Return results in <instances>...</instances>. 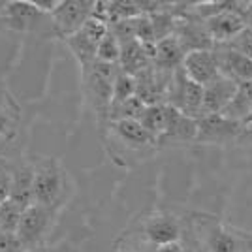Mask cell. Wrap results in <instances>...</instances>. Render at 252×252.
Instances as JSON below:
<instances>
[{
	"label": "cell",
	"instance_id": "1",
	"mask_svg": "<svg viewBox=\"0 0 252 252\" xmlns=\"http://www.w3.org/2000/svg\"><path fill=\"white\" fill-rule=\"evenodd\" d=\"M66 175L57 158H40L32 166V203L55 209L63 198Z\"/></svg>",
	"mask_w": 252,
	"mask_h": 252
},
{
	"label": "cell",
	"instance_id": "2",
	"mask_svg": "<svg viewBox=\"0 0 252 252\" xmlns=\"http://www.w3.org/2000/svg\"><path fill=\"white\" fill-rule=\"evenodd\" d=\"M117 72H119L117 64H105L98 61L81 70L85 96L102 121L104 119L107 121V111L111 105V91H113Z\"/></svg>",
	"mask_w": 252,
	"mask_h": 252
},
{
	"label": "cell",
	"instance_id": "3",
	"mask_svg": "<svg viewBox=\"0 0 252 252\" xmlns=\"http://www.w3.org/2000/svg\"><path fill=\"white\" fill-rule=\"evenodd\" d=\"M201 100H203V87L190 81L189 77L183 74V70L177 68L171 74L166 104L179 109L183 115L198 119L201 115Z\"/></svg>",
	"mask_w": 252,
	"mask_h": 252
},
{
	"label": "cell",
	"instance_id": "4",
	"mask_svg": "<svg viewBox=\"0 0 252 252\" xmlns=\"http://www.w3.org/2000/svg\"><path fill=\"white\" fill-rule=\"evenodd\" d=\"M94 0H61L59 6L47 15L53 31L61 38H70L79 31L93 15Z\"/></svg>",
	"mask_w": 252,
	"mask_h": 252
},
{
	"label": "cell",
	"instance_id": "5",
	"mask_svg": "<svg viewBox=\"0 0 252 252\" xmlns=\"http://www.w3.org/2000/svg\"><path fill=\"white\" fill-rule=\"evenodd\" d=\"M53 211L38 203H31L21 213V219L15 230V237L19 239L25 251L36 249V245L42 241V237L47 233L53 220Z\"/></svg>",
	"mask_w": 252,
	"mask_h": 252
},
{
	"label": "cell",
	"instance_id": "6",
	"mask_svg": "<svg viewBox=\"0 0 252 252\" xmlns=\"http://www.w3.org/2000/svg\"><path fill=\"white\" fill-rule=\"evenodd\" d=\"M105 32H107V25L91 17L75 34L64 40L66 45L70 47V51L74 53V57L77 59L81 70L96 61V49H98L100 40L105 36Z\"/></svg>",
	"mask_w": 252,
	"mask_h": 252
},
{
	"label": "cell",
	"instance_id": "7",
	"mask_svg": "<svg viewBox=\"0 0 252 252\" xmlns=\"http://www.w3.org/2000/svg\"><path fill=\"white\" fill-rule=\"evenodd\" d=\"M245 130L241 123H233L224 119L220 113L217 115H200L196 119V143L203 145H224L231 143L241 136Z\"/></svg>",
	"mask_w": 252,
	"mask_h": 252
},
{
	"label": "cell",
	"instance_id": "8",
	"mask_svg": "<svg viewBox=\"0 0 252 252\" xmlns=\"http://www.w3.org/2000/svg\"><path fill=\"white\" fill-rule=\"evenodd\" d=\"M42 17L43 13L31 0H11V2L0 4V23L11 31H32Z\"/></svg>",
	"mask_w": 252,
	"mask_h": 252
},
{
	"label": "cell",
	"instance_id": "9",
	"mask_svg": "<svg viewBox=\"0 0 252 252\" xmlns=\"http://www.w3.org/2000/svg\"><path fill=\"white\" fill-rule=\"evenodd\" d=\"M213 53H215L220 75L228 77L235 83L252 81V61L243 57L241 53L230 49L226 43H215Z\"/></svg>",
	"mask_w": 252,
	"mask_h": 252
},
{
	"label": "cell",
	"instance_id": "10",
	"mask_svg": "<svg viewBox=\"0 0 252 252\" xmlns=\"http://www.w3.org/2000/svg\"><path fill=\"white\" fill-rule=\"evenodd\" d=\"M107 125H109V134L130 151L158 149L157 139L137 121H115V123H107Z\"/></svg>",
	"mask_w": 252,
	"mask_h": 252
},
{
	"label": "cell",
	"instance_id": "11",
	"mask_svg": "<svg viewBox=\"0 0 252 252\" xmlns=\"http://www.w3.org/2000/svg\"><path fill=\"white\" fill-rule=\"evenodd\" d=\"M181 70L190 81L198 83L200 87L207 85L219 75V66H217L213 49L187 53L183 59V64H181Z\"/></svg>",
	"mask_w": 252,
	"mask_h": 252
},
{
	"label": "cell",
	"instance_id": "12",
	"mask_svg": "<svg viewBox=\"0 0 252 252\" xmlns=\"http://www.w3.org/2000/svg\"><path fill=\"white\" fill-rule=\"evenodd\" d=\"M143 233L149 243H153L155 247H162V245L181 241L183 228H181L177 217H173L169 213H158L145 220Z\"/></svg>",
	"mask_w": 252,
	"mask_h": 252
},
{
	"label": "cell",
	"instance_id": "13",
	"mask_svg": "<svg viewBox=\"0 0 252 252\" xmlns=\"http://www.w3.org/2000/svg\"><path fill=\"white\" fill-rule=\"evenodd\" d=\"M164 111H166V128L162 137L158 139V147L169 141H181V143L196 141V119L183 115L179 109L168 104H164Z\"/></svg>",
	"mask_w": 252,
	"mask_h": 252
},
{
	"label": "cell",
	"instance_id": "14",
	"mask_svg": "<svg viewBox=\"0 0 252 252\" xmlns=\"http://www.w3.org/2000/svg\"><path fill=\"white\" fill-rule=\"evenodd\" d=\"M205 29L213 43H228L245 29V21L233 10V2H231L230 8L219 11L217 15H213L205 21Z\"/></svg>",
	"mask_w": 252,
	"mask_h": 252
},
{
	"label": "cell",
	"instance_id": "15",
	"mask_svg": "<svg viewBox=\"0 0 252 252\" xmlns=\"http://www.w3.org/2000/svg\"><path fill=\"white\" fill-rule=\"evenodd\" d=\"M237 83L224 75H217L213 81L203 85V100H201V115H217L228 105L235 93Z\"/></svg>",
	"mask_w": 252,
	"mask_h": 252
},
{
	"label": "cell",
	"instance_id": "16",
	"mask_svg": "<svg viewBox=\"0 0 252 252\" xmlns=\"http://www.w3.org/2000/svg\"><path fill=\"white\" fill-rule=\"evenodd\" d=\"M185 55H187V53L183 51V47H181V43L177 42V38H175V36H168V38L157 42V51H155L153 68H157L160 72L173 74L177 68H181Z\"/></svg>",
	"mask_w": 252,
	"mask_h": 252
},
{
	"label": "cell",
	"instance_id": "17",
	"mask_svg": "<svg viewBox=\"0 0 252 252\" xmlns=\"http://www.w3.org/2000/svg\"><path fill=\"white\" fill-rule=\"evenodd\" d=\"M119 70L130 75H137L139 72H143L145 68L153 66V63L149 61V57L145 55L143 45L137 40H130L126 43H121V57H119Z\"/></svg>",
	"mask_w": 252,
	"mask_h": 252
},
{
	"label": "cell",
	"instance_id": "18",
	"mask_svg": "<svg viewBox=\"0 0 252 252\" xmlns=\"http://www.w3.org/2000/svg\"><path fill=\"white\" fill-rule=\"evenodd\" d=\"M249 113H252V81H243L237 83L235 93L220 115L233 123H241Z\"/></svg>",
	"mask_w": 252,
	"mask_h": 252
},
{
	"label": "cell",
	"instance_id": "19",
	"mask_svg": "<svg viewBox=\"0 0 252 252\" xmlns=\"http://www.w3.org/2000/svg\"><path fill=\"white\" fill-rule=\"evenodd\" d=\"M243 239L230 228L224 226H215L207 233V252H243Z\"/></svg>",
	"mask_w": 252,
	"mask_h": 252
},
{
	"label": "cell",
	"instance_id": "20",
	"mask_svg": "<svg viewBox=\"0 0 252 252\" xmlns=\"http://www.w3.org/2000/svg\"><path fill=\"white\" fill-rule=\"evenodd\" d=\"M8 200L17 203L21 209L29 207L32 203V166H25V168L13 171Z\"/></svg>",
	"mask_w": 252,
	"mask_h": 252
},
{
	"label": "cell",
	"instance_id": "21",
	"mask_svg": "<svg viewBox=\"0 0 252 252\" xmlns=\"http://www.w3.org/2000/svg\"><path fill=\"white\" fill-rule=\"evenodd\" d=\"M137 123L147 130L151 136L157 139L162 137L164 128H166V111H164V104H155V105H145L143 113L139 115Z\"/></svg>",
	"mask_w": 252,
	"mask_h": 252
},
{
	"label": "cell",
	"instance_id": "22",
	"mask_svg": "<svg viewBox=\"0 0 252 252\" xmlns=\"http://www.w3.org/2000/svg\"><path fill=\"white\" fill-rule=\"evenodd\" d=\"M145 109V104L137 98V96H132L121 104H115L109 107L107 111V123H115V121H137L139 115L143 113Z\"/></svg>",
	"mask_w": 252,
	"mask_h": 252
},
{
	"label": "cell",
	"instance_id": "23",
	"mask_svg": "<svg viewBox=\"0 0 252 252\" xmlns=\"http://www.w3.org/2000/svg\"><path fill=\"white\" fill-rule=\"evenodd\" d=\"M132 96H136V77L119 70L115 75V81H113V91H111V105L121 104Z\"/></svg>",
	"mask_w": 252,
	"mask_h": 252
},
{
	"label": "cell",
	"instance_id": "24",
	"mask_svg": "<svg viewBox=\"0 0 252 252\" xmlns=\"http://www.w3.org/2000/svg\"><path fill=\"white\" fill-rule=\"evenodd\" d=\"M119 57H121V43L117 42V38L107 31L105 36L98 43L96 49V61L105 64H119Z\"/></svg>",
	"mask_w": 252,
	"mask_h": 252
},
{
	"label": "cell",
	"instance_id": "25",
	"mask_svg": "<svg viewBox=\"0 0 252 252\" xmlns=\"http://www.w3.org/2000/svg\"><path fill=\"white\" fill-rule=\"evenodd\" d=\"M21 213L23 209L17 203H13L11 200L2 201L0 203V233H15Z\"/></svg>",
	"mask_w": 252,
	"mask_h": 252
},
{
	"label": "cell",
	"instance_id": "26",
	"mask_svg": "<svg viewBox=\"0 0 252 252\" xmlns=\"http://www.w3.org/2000/svg\"><path fill=\"white\" fill-rule=\"evenodd\" d=\"M17 107L10 98H0V137L10 134L11 126L17 123Z\"/></svg>",
	"mask_w": 252,
	"mask_h": 252
},
{
	"label": "cell",
	"instance_id": "27",
	"mask_svg": "<svg viewBox=\"0 0 252 252\" xmlns=\"http://www.w3.org/2000/svg\"><path fill=\"white\" fill-rule=\"evenodd\" d=\"M226 45L230 49H233V51L241 53L243 57H247L249 61H252V31H249L247 27L235 38H231Z\"/></svg>",
	"mask_w": 252,
	"mask_h": 252
},
{
	"label": "cell",
	"instance_id": "28",
	"mask_svg": "<svg viewBox=\"0 0 252 252\" xmlns=\"http://www.w3.org/2000/svg\"><path fill=\"white\" fill-rule=\"evenodd\" d=\"M11 177H13V171L6 164H0V203L10 198Z\"/></svg>",
	"mask_w": 252,
	"mask_h": 252
},
{
	"label": "cell",
	"instance_id": "29",
	"mask_svg": "<svg viewBox=\"0 0 252 252\" xmlns=\"http://www.w3.org/2000/svg\"><path fill=\"white\" fill-rule=\"evenodd\" d=\"M0 252H25L15 233H0Z\"/></svg>",
	"mask_w": 252,
	"mask_h": 252
},
{
	"label": "cell",
	"instance_id": "30",
	"mask_svg": "<svg viewBox=\"0 0 252 252\" xmlns=\"http://www.w3.org/2000/svg\"><path fill=\"white\" fill-rule=\"evenodd\" d=\"M155 252H190V251H189V247L183 245V241H177V243H169V245L157 247Z\"/></svg>",
	"mask_w": 252,
	"mask_h": 252
},
{
	"label": "cell",
	"instance_id": "31",
	"mask_svg": "<svg viewBox=\"0 0 252 252\" xmlns=\"http://www.w3.org/2000/svg\"><path fill=\"white\" fill-rule=\"evenodd\" d=\"M241 126L245 128V130H252V113H249V115L243 119Z\"/></svg>",
	"mask_w": 252,
	"mask_h": 252
},
{
	"label": "cell",
	"instance_id": "32",
	"mask_svg": "<svg viewBox=\"0 0 252 252\" xmlns=\"http://www.w3.org/2000/svg\"><path fill=\"white\" fill-rule=\"evenodd\" d=\"M25 252H42V251H40V249L36 247V249H29V251H25Z\"/></svg>",
	"mask_w": 252,
	"mask_h": 252
},
{
	"label": "cell",
	"instance_id": "33",
	"mask_svg": "<svg viewBox=\"0 0 252 252\" xmlns=\"http://www.w3.org/2000/svg\"><path fill=\"white\" fill-rule=\"evenodd\" d=\"M128 252H141V251H128Z\"/></svg>",
	"mask_w": 252,
	"mask_h": 252
}]
</instances>
